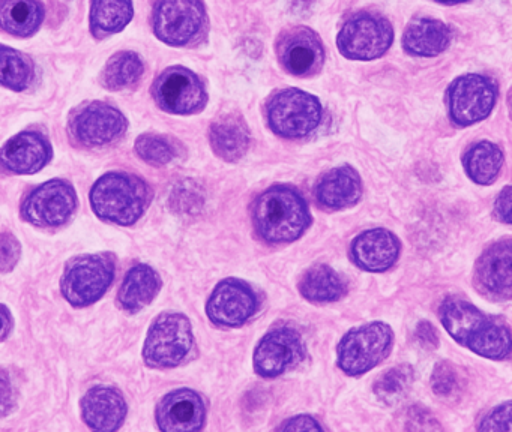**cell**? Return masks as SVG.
I'll return each mask as SVG.
<instances>
[{
    "label": "cell",
    "instance_id": "cell-1",
    "mask_svg": "<svg viewBox=\"0 0 512 432\" xmlns=\"http://www.w3.org/2000/svg\"><path fill=\"white\" fill-rule=\"evenodd\" d=\"M440 320L464 347L488 359H505L512 351V336L503 324L482 314L475 306L457 297L440 305Z\"/></svg>",
    "mask_w": 512,
    "mask_h": 432
},
{
    "label": "cell",
    "instance_id": "cell-2",
    "mask_svg": "<svg viewBox=\"0 0 512 432\" xmlns=\"http://www.w3.org/2000/svg\"><path fill=\"white\" fill-rule=\"evenodd\" d=\"M253 218L260 236L271 243L293 242L310 224L304 198L287 186H274L263 192L254 203Z\"/></svg>",
    "mask_w": 512,
    "mask_h": 432
},
{
    "label": "cell",
    "instance_id": "cell-3",
    "mask_svg": "<svg viewBox=\"0 0 512 432\" xmlns=\"http://www.w3.org/2000/svg\"><path fill=\"white\" fill-rule=\"evenodd\" d=\"M95 213L107 221L131 225L149 204V189L139 177L109 173L101 177L91 192Z\"/></svg>",
    "mask_w": 512,
    "mask_h": 432
},
{
    "label": "cell",
    "instance_id": "cell-4",
    "mask_svg": "<svg viewBox=\"0 0 512 432\" xmlns=\"http://www.w3.org/2000/svg\"><path fill=\"white\" fill-rule=\"evenodd\" d=\"M193 347V333L191 324L185 315H160L152 324L146 339V363L154 368H172L179 365L190 353Z\"/></svg>",
    "mask_w": 512,
    "mask_h": 432
},
{
    "label": "cell",
    "instance_id": "cell-5",
    "mask_svg": "<svg viewBox=\"0 0 512 432\" xmlns=\"http://www.w3.org/2000/svg\"><path fill=\"white\" fill-rule=\"evenodd\" d=\"M115 276V261L110 255H83L71 261L62 278V291L76 306L97 302Z\"/></svg>",
    "mask_w": 512,
    "mask_h": 432
},
{
    "label": "cell",
    "instance_id": "cell-6",
    "mask_svg": "<svg viewBox=\"0 0 512 432\" xmlns=\"http://www.w3.org/2000/svg\"><path fill=\"white\" fill-rule=\"evenodd\" d=\"M391 344L388 324L370 323L350 330L338 347L340 368L349 375L364 374L388 356Z\"/></svg>",
    "mask_w": 512,
    "mask_h": 432
},
{
    "label": "cell",
    "instance_id": "cell-7",
    "mask_svg": "<svg viewBox=\"0 0 512 432\" xmlns=\"http://www.w3.org/2000/svg\"><path fill=\"white\" fill-rule=\"evenodd\" d=\"M268 119L271 128L283 137H305L319 126L322 107L310 93L287 89L269 102Z\"/></svg>",
    "mask_w": 512,
    "mask_h": 432
},
{
    "label": "cell",
    "instance_id": "cell-8",
    "mask_svg": "<svg viewBox=\"0 0 512 432\" xmlns=\"http://www.w3.org/2000/svg\"><path fill=\"white\" fill-rule=\"evenodd\" d=\"M392 39L394 32L388 20L362 12L344 24L338 35V48L349 59L373 60L388 51Z\"/></svg>",
    "mask_w": 512,
    "mask_h": 432
},
{
    "label": "cell",
    "instance_id": "cell-9",
    "mask_svg": "<svg viewBox=\"0 0 512 432\" xmlns=\"http://www.w3.org/2000/svg\"><path fill=\"white\" fill-rule=\"evenodd\" d=\"M202 0H160L155 6L154 29L170 45H187L205 26Z\"/></svg>",
    "mask_w": 512,
    "mask_h": 432
},
{
    "label": "cell",
    "instance_id": "cell-10",
    "mask_svg": "<svg viewBox=\"0 0 512 432\" xmlns=\"http://www.w3.org/2000/svg\"><path fill=\"white\" fill-rule=\"evenodd\" d=\"M154 95L163 110L176 114L197 113L208 99L200 78L182 66L169 68L158 77Z\"/></svg>",
    "mask_w": 512,
    "mask_h": 432
},
{
    "label": "cell",
    "instance_id": "cell-11",
    "mask_svg": "<svg viewBox=\"0 0 512 432\" xmlns=\"http://www.w3.org/2000/svg\"><path fill=\"white\" fill-rule=\"evenodd\" d=\"M494 101L496 87L484 75H463L449 89V111L452 120L461 126L485 119L493 110Z\"/></svg>",
    "mask_w": 512,
    "mask_h": 432
},
{
    "label": "cell",
    "instance_id": "cell-12",
    "mask_svg": "<svg viewBox=\"0 0 512 432\" xmlns=\"http://www.w3.org/2000/svg\"><path fill=\"white\" fill-rule=\"evenodd\" d=\"M76 192L64 180H50L35 189L23 204V216L40 227L65 224L76 209Z\"/></svg>",
    "mask_w": 512,
    "mask_h": 432
},
{
    "label": "cell",
    "instance_id": "cell-13",
    "mask_svg": "<svg viewBox=\"0 0 512 432\" xmlns=\"http://www.w3.org/2000/svg\"><path fill=\"white\" fill-rule=\"evenodd\" d=\"M304 357L301 335L292 327H278L260 341L254 368L262 377H277L298 365Z\"/></svg>",
    "mask_w": 512,
    "mask_h": 432
},
{
    "label": "cell",
    "instance_id": "cell-14",
    "mask_svg": "<svg viewBox=\"0 0 512 432\" xmlns=\"http://www.w3.org/2000/svg\"><path fill=\"white\" fill-rule=\"evenodd\" d=\"M127 128L121 111L104 102H92L80 110L71 122V131L85 146H104L118 140Z\"/></svg>",
    "mask_w": 512,
    "mask_h": 432
},
{
    "label": "cell",
    "instance_id": "cell-15",
    "mask_svg": "<svg viewBox=\"0 0 512 432\" xmlns=\"http://www.w3.org/2000/svg\"><path fill=\"white\" fill-rule=\"evenodd\" d=\"M256 309V293L238 279L221 282L208 303L209 318L215 324L227 327L241 326L253 317Z\"/></svg>",
    "mask_w": 512,
    "mask_h": 432
},
{
    "label": "cell",
    "instance_id": "cell-16",
    "mask_svg": "<svg viewBox=\"0 0 512 432\" xmlns=\"http://www.w3.org/2000/svg\"><path fill=\"white\" fill-rule=\"evenodd\" d=\"M479 290L494 300L512 297V240L491 245L476 264Z\"/></svg>",
    "mask_w": 512,
    "mask_h": 432
},
{
    "label": "cell",
    "instance_id": "cell-17",
    "mask_svg": "<svg viewBox=\"0 0 512 432\" xmlns=\"http://www.w3.org/2000/svg\"><path fill=\"white\" fill-rule=\"evenodd\" d=\"M278 56L287 71L295 75H310L319 71L325 59L319 36L307 27H296L281 36Z\"/></svg>",
    "mask_w": 512,
    "mask_h": 432
},
{
    "label": "cell",
    "instance_id": "cell-18",
    "mask_svg": "<svg viewBox=\"0 0 512 432\" xmlns=\"http://www.w3.org/2000/svg\"><path fill=\"white\" fill-rule=\"evenodd\" d=\"M157 420L166 432L199 431L205 422V404L193 390H176L158 405Z\"/></svg>",
    "mask_w": 512,
    "mask_h": 432
},
{
    "label": "cell",
    "instance_id": "cell-19",
    "mask_svg": "<svg viewBox=\"0 0 512 432\" xmlns=\"http://www.w3.org/2000/svg\"><path fill=\"white\" fill-rule=\"evenodd\" d=\"M52 158L49 141L38 132H22L0 150V164L11 173L32 174L46 167Z\"/></svg>",
    "mask_w": 512,
    "mask_h": 432
},
{
    "label": "cell",
    "instance_id": "cell-20",
    "mask_svg": "<svg viewBox=\"0 0 512 432\" xmlns=\"http://www.w3.org/2000/svg\"><path fill=\"white\" fill-rule=\"evenodd\" d=\"M400 252V243L388 230L376 228L356 237L352 245V257L362 269L383 272L389 269Z\"/></svg>",
    "mask_w": 512,
    "mask_h": 432
},
{
    "label": "cell",
    "instance_id": "cell-21",
    "mask_svg": "<svg viewBox=\"0 0 512 432\" xmlns=\"http://www.w3.org/2000/svg\"><path fill=\"white\" fill-rule=\"evenodd\" d=\"M83 419L97 431H116L127 416V404L118 390L94 387L82 402Z\"/></svg>",
    "mask_w": 512,
    "mask_h": 432
},
{
    "label": "cell",
    "instance_id": "cell-22",
    "mask_svg": "<svg viewBox=\"0 0 512 432\" xmlns=\"http://www.w3.org/2000/svg\"><path fill=\"white\" fill-rule=\"evenodd\" d=\"M361 192V179L350 167L334 168L326 173L316 186L317 201L328 210L352 206L361 197Z\"/></svg>",
    "mask_w": 512,
    "mask_h": 432
},
{
    "label": "cell",
    "instance_id": "cell-23",
    "mask_svg": "<svg viewBox=\"0 0 512 432\" xmlns=\"http://www.w3.org/2000/svg\"><path fill=\"white\" fill-rule=\"evenodd\" d=\"M451 42V30L442 21L419 18L404 32L403 45L415 56L433 57L443 53Z\"/></svg>",
    "mask_w": 512,
    "mask_h": 432
},
{
    "label": "cell",
    "instance_id": "cell-24",
    "mask_svg": "<svg viewBox=\"0 0 512 432\" xmlns=\"http://www.w3.org/2000/svg\"><path fill=\"white\" fill-rule=\"evenodd\" d=\"M212 147L226 161H238L247 152L250 134L247 125L238 114H226L211 126Z\"/></svg>",
    "mask_w": 512,
    "mask_h": 432
},
{
    "label": "cell",
    "instance_id": "cell-25",
    "mask_svg": "<svg viewBox=\"0 0 512 432\" xmlns=\"http://www.w3.org/2000/svg\"><path fill=\"white\" fill-rule=\"evenodd\" d=\"M161 288L160 276L152 267L137 264L125 276L119 303L128 312H137L154 300Z\"/></svg>",
    "mask_w": 512,
    "mask_h": 432
},
{
    "label": "cell",
    "instance_id": "cell-26",
    "mask_svg": "<svg viewBox=\"0 0 512 432\" xmlns=\"http://www.w3.org/2000/svg\"><path fill=\"white\" fill-rule=\"evenodd\" d=\"M44 20L38 0H0V27L14 36L34 35Z\"/></svg>",
    "mask_w": 512,
    "mask_h": 432
},
{
    "label": "cell",
    "instance_id": "cell-27",
    "mask_svg": "<svg viewBox=\"0 0 512 432\" xmlns=\"http://www.w3.org/2000/svg\"><path fill=\"white\" fill-rule=\"evenodd\" d=\"M131 0H92L91 24L98 36L121 32L133 18Z\"/></svg>",
    "mask_w": 512,
    "mask_h": 432
},
{
    "label": "cell",
    "instance_id": "cell-28",
    "mask_svg": "<svg viewBox=\"0 0 512 432\" xmlns=\"http://www.w3.org/2000/svg\"><path fill=\"white\" fill-rule=\"evenodd\" d=\"M299 288L302 296L311 302H332L343 296L346 287L334 269L319 264L305 273Z\"/></svg>",
    "mask_w": 512,
    "mask_h": 432
},
{
    "label": "cell",
    "instance_id": "cell-29",
    "mask_svg": "<svg viewBox=\"0 0 512 432\" xmlns=\"http://www.w3.org/2000/svg\"><path fill=\"white\" fill-rule=\"evenodd\" d=\"M503 164V153L496 144L482 141L467 150L464 167L470 179L487 185L493 182Z\"/></svg>",
    "mask_w": 512,
    "mask_h": 432
},
{
    "label": "cell",
    "instance_id": "cell-30",
    "mask_svg": "<svg viewBox=\"0 0 512 432\" xmlns=\"http://www.w3.org/2000/svg\"><path fill=\"white\" fill-rule=\"evenodd\" d=\"M34 78L31 59L7 45H0V84L8 89L22 92L28 89Z\"/></svg>",
    "mask_w": 512,
    "mask_h": 432
},
{
    "label": "cell",
    "instance_id": "cell-31",
    "mask_svg": "<svg viewBox=\"0 0 512 432\" xmlns=\"http://www.w3.org/2000/svg\"><path fill=\"white\" fill-rule=\"evenodd\" d=\"M143 74L142 59L133 51L115 54L106 65L103 83L107 89L121 90L136 83Z\"/></svg>",
    "mask_w": 512,
    "mask_h": 432
},
{
    "label": "cell",
    "instance_id": "cell-32",
    "mask_svg": "<svg viewBox=\"0 0 512 432\" xmlns=\"http://www.w3.org/2000/svg\"><path fill=\"white\" fill-rule=\"evenodd\" d=\"M412 383V368L407 365L395 366L377 380L374 392L385 404H395L406 396Z\"/></svg>",
    "mask_w": 512,
    "mask_h": 432
},
{
    "label": "cell",
    "instance_id": "cell-33",
    "mask_svg": "<svg viewBox=\"0 0 512 432\" xmlns=\"http://www.w3.org/2000/svg\"><path fill=\"white\" fill-rule=\"evenodd\" d=\"M136 152L149 164L164 165L175 156L172 144L160 135H140L136 141Z\"/></svg>",
    "mask_w": 512,
    "mask_h": 432
},
{
    "label": "cell",
    "instance_id": "cell-34",
    "mask_svg": "<svg viewBox=\"0 0 512 432\" xmlns=\"http://www.w3.org/2000/svg\"><path fill=\"white\" fill-rule=\"evenodd\" d=\"M202 192L197 191V186L191 182L179 183L172 192V206L181 212H197V207L202 206Z\"/></svg>",
    "mask_w": 512,
    "mask_h": 432
},
{
    "label": "cell",
    "instance_id": "cell-35",
    "mask_svg": "<svg viewBox=\"0 0 512 432\" xmlns=\"http://www.w3.org/2000/svg\"><path fill=\"white\" fill-rule=\"evenodd\" d=\"M431 386L434 392L440 396H449L457 390L458 377L451 363L440 362L434 368L433 377H431Z\"/></svg>",
    "mask_w": 512,
    "mask_h": 432
},
{
    "label": "cell",
    "instance_id": "cell-36",
    "mask_svg": "<svg viewBox=\"0 0 512 432\" xmlns=\"http://www.w3.org/2000/svg\"><path fill=\"white\" fill-rule=\"evenodd\" d=\"M19 240L10 233L0 234V273L10 272L14 269L20 258Z\"/></svg>",
    "mask_w": 512,
    "mask_h": 432
},
{
    "label": "cell",
    "instance_id": "cell-37",
    "mask_svg": "<svg viewBox=\"0 0 512 432\" xmlns=\"http://www.w3.org/2000/svg\"><path fill=\"white\" fill-rule=\"evenodd\" d=\"M481 431H512V402L494 408L479 425Z\"/></svg>",
    "mask_w": 512,
    "mask_h": 432
},
{
    "label": "cell",
    "instance_id": "cell-38",
    "mask_svg": "<svg viewBox=\"0 0 512 432\" xmlns=\"http://www.w3.org/2000/svg\"><path fill=\"white\" fill-rule=\"evenodd\" d=\"M16 407V390L10 374L0 368V417L8 416Z\"/></svg>",
    "mask_w": 512,
    "mask_h": 432
},
{
    "label": "cell",
    "instance_id": "cell-39",
    "mask_svg": "<svg viewBox=\"0 0 512 432\" xmlns=\"http://www.w3.org/2000/svg\"><path fill=\"white\" fill-rule=\"evenodd\" d=\"M407 422L412 423V425L409 426L410 429L440 428V426L437 425L436 420L433 419V416L421 407H413L412 410L409 411Z\"/></svg>",
    "mask_w": 512,
    "mask_h": 432
},
{
    "label": "cell",
    "instance_id": "cell-40",
    "mask_svg": "<svg viewBox=\"0 0 512 432\" xmlns=\"http://www.w3.org/2000/svg\"><path fill=\"white\" fill-rule=\"evenodd\" d=\"M494 210L499 219L512 224V186H508L500 192L496 204H494Z\"/></svg>",
    "mask_w": 512,
    "mask_h": 432
},
{
    "label": "cell",
    "instance_id": "cell-41",
    "mask_svg": "<svg viewBox=\"0 0 512 432\" xmlns=\"http://www.w3.org/2000/svg\"><path fill=\"white\" fill-rule=\"evenodd\" d=\"M283 431H319L320 425L310 416H298L280 426Z\"/></svg>",
    "mask_w": 512,
    "mask_h": 432
},
{
    "label": "cell",
    "instance_id": "cell-42",
    "mask_svg": "<svg viewBox=\"0 0 512 432\" xmlns=\"http://www.w3.org/2000/svg\"><path fill=\"white\" fill-rule=\"evenodd\" d=\"M418 338L421 339L424 344L436 347L437 345V332L430 323H421L418 327Z\"/></svg>",
    "mask_w": 512,
    "mask_h": 432
},
{
    "label": "cell",
    "instance_id": "cell-43",
    "mask_svg": "<svg viewBox=\"0 0 512 432\" xmlns=\"http://www.w3.org/2000/svg\"><path fill=\"white\" fill-rule=\"evenodd\" d=\"M13 329V318L4 305H0V341H4Z\"/></svg>",
    "mask_w": 512,
    "mask_h": 432
},
{
    "label": "cell",
    "instance_id": "cell-44",
    "mask_svg": "<svg viewBox=\"0 0 512 432\" xmlns=\"http://www.w3.org/2000/svg\"><path fill=\"white\" fill-rule=\"evenodd\" d=\"M440 2H445V3H460V2H464V0H440Z\"/></svg>",
    "mask_w": 512,
    "mask_h": 432
}]
</instances>
